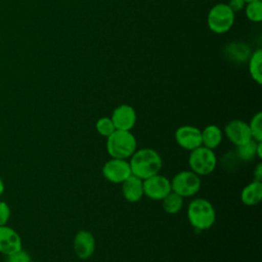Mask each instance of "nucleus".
<instances>
[{"mask_svg": "<svg viewBox=\"0 0 262 262\" xmlns=\"http://www.w3.org/2000/svg\"><path fill=\"white\" fill-rule=\"evenodd\" d=\"M262 50L256 49L249 58V73L251 78L258 85L262 84Z\"/></svg>", "mask_w": 262, "mask_h": 262, "instance_id": "17", "label": "nucleus"}, {"mask_svg": "<svg viewBox=\"0 0 262 262\" xmlns=\"http://www.w3.org/2000/svg\"><path fill=\"white\" fill-rule=\"evenodd\" d=\"M20 249L23 242L18 232L10 226H0V253L8 256Z\"/></svg>", "mask_w": 262, "mask_h": 262, "instance_id": "13", "label": "nucleus"}, {"mask_svg": "<svg viewBox=\"0 0 262 262\" xmlns=\"http://www.w3.org/2000/svg\"><path fill=\"white\" fill-rule=\"evenodd\" d=\"M201 132L203 146L214 150L221 144L223 139V132L217 125H208L203 130H201Z\"/></svg>", "mask_w": 262, "mask_h": 262, "instance_id": "16", "label": "nucleus"}, {"mask_svg": "<svg viewBox=\"0 0 262 262\" xmlns=\"http://www.w3.org/2000/svg\"><path fill=\"white\" fill-rule=\"evenodd\" d=\"M257 158L259 159L262 158V141L258 142V145H257Z\"/></svg>", "mask_w": 262, "mask_h": 262, "instance_id": "28", "label": "nucleus"}, {"mask_svg": "<svg viewBox=\"0 0 262 262\" xmlns=\"http://www.w3.org/2000/svg\"><path fill=\"white\" fill-rule=\"evenodd\" d=\"M128 161L131 173L142 180L160 173L163 167V160L160 154L149 147L136 149Z\"/></svg>", "mask_w": 262, "mask_h": 262, "instance_id": "1", "label": "nucleus"}, {"mask_svg": "<svg viewBox=\"0 0 262 262\" xmlns=\"http://www.w3.org/2000/svg\"><path fill=\"white\" fill-rule=\"evenodd\" d=\"M252 139L255 141H262V113H256L248 123Z\"/></svg>", "mask_w": 262, "mask_h": 262, "instance_id": "21", "label": "nucleus"}, {"mask_svg": "<svg viewBox=\"0 0 262 262\" xmlns=\"http://www.w3.org/2000/svg\"><path fill=\"white\" fill-rule=\"evenodd\" d=\"M257 145L258 141L251 139L242 145L235 146L234 152L241 162H251L254 158H257Z\"/></svg>", "mask_w": 262, "mask_h": 262, "instance_id": "18", "label": "nucleus"}, {"mask_svg": "<svg viewBox=\"0 0 262 262\" xmlns=\"http://www.w3.org/2000/svg\"><path fill=\"white\" fill-rule=\"evenodd\" d=\"M226 138L235 146L242 145L252 139L249 125L243 120H231L228 122L223 131Z\"/></svg>", "mask_w": 262, "mask_h": 262, "instance_id": "11", "label": "nucleus"}, {"mask_svg": "<svg viewBox=\"0 0 262 262\" xmlns=\"http://www.w3.org/2000/svg\"><path fill=\"white\" fill-rule=\"evenodd\" d=\"M162 206L166 213L177 214L183 207V198L174 191H170L163 200Z\"/></svg>", "mask_w": 262, "mask_h": 262, "instance_id": "19", "label": "nucleus"}, {"mask_svg": "<svg viewBox=\"0 0 262 262\" xmlns=\"http://www.w3.org/2000/svg\"><path fill=\"white\" fill-rule=\"evenodd\" d=\"M188 166L199 176H206L215 170L217 157L213 149L201 145L189 151Z\"/></svg>", "mask_w": 262, "mask_h": 262, "instance_id": "5", "label": "nucleus"}, {"mask_svg": "<svg viewBox=\"0 0 262 262\" xmlns=\"http://www.w3.org/2000/svg\"><path fill=\"white\" fill-rule=\"evenodd\" d=\"M244 9L249 20L253 23H260L262 20V0L247 3Z\"/></svg>", "mask_w": 262, "mask_h": 262, "instance_id": "20", "label": "nucleus"}, {"mask_svg": "<svg viewBox=\"0 0 262 262\" xmlns=\"http://www.w3.org/2000/svg\"><path fill=\"white\" fill-rule=\"evenodd\" d=\"M122 195L128 203H137L143 196V180L131 174L122 183Z\"/></svg>", "mask_w": 262, "mask_h": 262, "instance_id": "14", "label": "nucleus"}, {"mask_svg": "<svg viewBox=\"0 0 262 262\" xmlns=\"http://www.w3.org/2000/svg\"><path fill=\"white\" fill-rule=\"evenodd\" d=\"M105 146L111 158L129 160L137 149V140L131 131L116 129L106 137Z\"/></svg>", "mask_w": 262, "mask_h": 262, "instance_id": "3", "label": "nucleus"}, {"mask_svg": "<svg viewBox=\"0 0 262 262\" xmlns=\"http://www.w3.org/2000/svg\"><path fill=\"white\" fill-rule=\"evenodd\" d=\"M171 181V189L180 196L189 198L195 195L201 189V176L191 170H183L176 173Z\"/></svg>", "mask_w": 262, "mask_h": 262, "instance_id": "6", "label": "nucleus"}, {"mask_svg": "<svg viewBox=\"0 0 262 262\" xmlns=\"http://www.w3.org/2000/svg\"><path fill=\"white\" fill-rule=\"evenodd\" d=\"M186 214L188 222L196 231L210 229L216 221L214 206L204 198H196L190 201Z\"/></svg>", "mask_w": 262, "mask_h": 262, "instance_id": "2", "label": "nucleus"}, {"mask_svg": "<svg viewBox=\"0 0 262 262\" xmlns=\"http://www.w3.org/2000/svg\"><path fill=\"white\" fill-rule=\"evenodd\" d=\"M6 257H7L6 262H32L30 254L23 249L14 252Z\"/></svg>", "mask_w": 262, "mask_h": 262, "instance_id": "24", "label": "nucleus"}, {"mask_svg": "<svg viewBox=\"0 0 262 262\" xmlns=\"http://www.w3.org/2000/svg\"><path fill=\"white\" fill-rule=\"evenodd\" d=\"M101 173L104 179L116 184H121L132 174L128 160L115 158H111L103 164Z\"/></svg>", "mask_w": 262, "mask_h": 262, "instance_id": "7", "label": "nucleus"}, {"mask_svg": "<svg viewBox=\"0 0 262 262\" xmlns=\"http://www.w3.org/2000/svg\"><path fill=\"white\" fill-rule=\"evenodd\" d=\"M95 129L103 137L110 136L115 130V125L111 119V117H101L95 123Z\"/></svg>", "mask_w": 262, "mask_h": 262, "instance_id": "22", "label": "nucleus"}, {"mask_svg": "<svg viewBox=\"0 0 262 262\" xmlns=\"http://www.w3.org/2000/svg\"><path fill=\"white\" fill-rule=\"evenodd\" d=\"M10 207L4 201H0V226L6 225L10 218Z\"/></svg>", "mask_w": 262, "mask_h": 262, "instance_id": "25", "label": "nucleus"}, {"mask_svg": "<svg viewBox=\"0 0 262 262\" xmlns=\"http://www.w3.org/2000/svg\"><path fill=\"white\" fill-rule=\"evenodd\" d=\"M111 119L117 130L131 131L136 124L137 115L135 108L127 103L118 105L112 113Z\"/></svg>", "mask_w": 262, "mask_h": 262, "instance_id": "10", "label": "nucleus"}, {"mask_svg": "<svg viewBox=\"0 0 262 262\" xmlns=\"http://www.w3.org/2000/svg\"><path fill=\"white\" fill-rule=\"evenodd\" d=\"M74 252L80 260H88L95 251V237L89 230H79L73 242Z\"/></svg>", "mask_w": 262, "mask_h": 262, "instance_id": "12", "label": "nucleus"}, {"mask_svg": "<svg viewBox=\"0 0 262 262\" xmlns=\"http://www.w3.org/2000/svg\"><path fill=\"white\" fill-rule=\"evenodd\" d=\"M175 141L178 146L188 151L202 145L201 129L192 125H183L176 129Z\"/></svg>", "mask_w": 262, "mask_h": 262, "instance_id": "9", "label": "nucleus"}, {"mask_svg": "<svg viewBox=\"0 0 262 262\" xmlns=\"http://www.w3.org/2000/svg\"><path fill=\"white\" fill-rule=\"evenodd\" d=\"M234 12L227 3L215 4L208 12L207 24L209 29L215 34L228 32L234 24Z\"/></svg>", "mask_w": 262, "mask_h": 262, "instance_id": "4", "label": "nucleus"}, {"mask_svg": "<svg viewBox=\"0 0 262 262\" xmlns=\"http://www.w3.org/2000/svg\"><path fill=\"white\" fill-rule=\"evenodd\" d=\"M227 4L234 13L243 10L246 5V3L243 0H229V2Z\"/></svg>", "mask_w": 262, "mask_h": 262, "instance_id": "26", "label": "nucleus"}, {"mask_svg": "<svg viewBox=\"0 0 262 262\" xmlns=\"http://www.w3.org/2000/svg\"><path fill=\"white\" fill-rule=\"evenodd\" d=\"M171 190L170 179L160 173L143 180V193L152 201H162Z\"/></svg>", "mask_w": 262, "mask_h": 262, "instance_id": "8", "label": "nucleus"}, {"mask_svg": "<svg viewBox=\"0 0 262 262\" xmlns=\"http://www.w3.org/2000/svg\"><path fill=\"white\" fill-rule=\"evenodd\" d=\"M243 1H244V2L247 4V3H250V2H254V1H258V0H243Z\"/></svg>", "mask_w": 262, "mask_h": 262, "instance_id": "30", "label": "nucleus"}, {"mask_svg": "<svg viewBox=\"0 0 262 262\" xmlns=\"http://www.w3.org/2000/svg\"><path fill=\"white\" fill-rule=\"evenodd\" d=\"M262 199V182L253 180L241 191V201L246 206H256Z\"/></svg>", "mask_w": 262, "mask_h": 262, "instance_id": "15", "label": "nucleus"}, {"mask_svg": "<svg viewBox=\"0 0 262 262\" xmlns=\"http://www.w3.org/2000/svg\"><path fill=\"white\" fill-rule=\"evenodd\" d=\"M253 175H254V180L262 182V164L261 163L257 164V166L254 169Z\"/></svg>", "mask_w": 262, "mask_h": 262, "instance_id": "27", "label": "nucleus"}, {"mask_svg": "<svg viewBox=\"0 0 262 262\" xmlns=\"http://www.w3.org/2000/svg\"><path fill=\"white\" fill-rule=\"evenodd\" d=\"M4 190H5V184H4L3 179H2L1 176H0V196L3 194Z\"/></svg>", "mask_w": 262, "mask_h": 262, "instance_id": "29", "label": "nucleus"}, {"mask_svg": "<svg viewBox=\"0 0 262 262\" xmlns=\"http://www.w3.org/2000/svg\"><path fill=\"white\" fill-rule=\"evenodd\" d=\"M241 161L238 160L237 156L235 155L234 151L232 152H227L226 155L223 156L222 158V166L223 169L227 170V171H231L232 169H235L236 166H238V163Z\"/></svg>", "mask_w": 262, "mask_h": 262, "instance_id": "23", "label": "nucleus"}]
</instances>
